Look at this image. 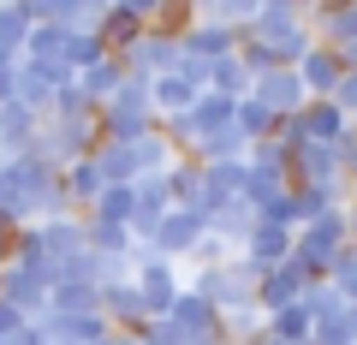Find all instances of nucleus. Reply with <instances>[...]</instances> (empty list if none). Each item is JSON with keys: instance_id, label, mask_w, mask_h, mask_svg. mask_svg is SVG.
Returning a JSON list of instances; mask_svg holds the SVG:
<instances>
[{"instance_id": "1", "label": "nucleus", "mask_w": 357, "mask_h": 345, "mask_svg": "<svg viewBox=\"0 0 357 345\" xmlns=\"http://www.w3.org/2000/svg\"><path fill=\"white\" fill-rule=\"evenodd\" d=\"M66 197H102L107 179H102V167H96V155H77L72 167H66V179H60Z\"/></svg>"}, {"instance_id": "2", "label": "nucleus", "mask_w": 357, "mask_h": 345, "mask_svg": "<svg viewBox=\"0 0 357 345\" xmlns=\"http://www.w3.org/2000/svg\"><path fill=\"white\" fill-rule=\"evenodd\" d=\"M24 42H30V18L18 13V6H0V48L24 54Z\"/></svg>"}, {"instance_id": "3", "label": "nucleus", "mask_w": 357, "mask_h": 345, "mask_svg": "<svg viewBox=\"0 0 357 345\" xmlns=\"http://www.w3.org/2000/svg\"><path fill=\"white\" fill-rule=\"evenodd\" d=\"M0 203H6V167H0Z\"/></svg>"}, {"instance_id": "4", "label": "nucleus", "mask_w": 357, "mask_h": 345, "mask_svg": "<svg viewBox=\"0 0 357 345\" xmlns=\"http://www.w3.org/2000/svg\"><path fill=\"white\" fill-rule=\"evenodd\" d=\"M96 345H126V339H96Z\"/></svg>"}]
</instances>
